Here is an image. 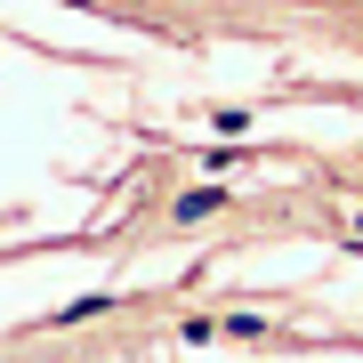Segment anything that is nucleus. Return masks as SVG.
Returning a JSON list of instances; mask_svg holds the SVG:
<instances>
[{"label":"nucleus","instance_id":"obj_2","mask_svg":"<svg viewBox=\"0 0 363 363\" xmlns=\"http://www.w3.org/2000/svg\"><path fill=\"white\" fill-rule=\"evenodd\" d=\"M355 242H363V210H355Z\"/></svg>","mask_w":363,"mask_h":363},{"label":"nucleus","instance_id":"obj_1","mask_svg":"<svg viewBox=\"0 0 363 363\" xmlns=\"http://www.w3.org/2000/svg\"><path fill=\"white\" fill-rule=\"evenodd\" d=\"M210 210H218V194L202 186V194H178V210H169V218H186V226H194V218H210Z\"/></svg>","mask_w":363,"mask_h":363}]
</instances>
